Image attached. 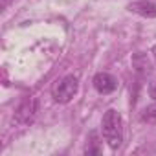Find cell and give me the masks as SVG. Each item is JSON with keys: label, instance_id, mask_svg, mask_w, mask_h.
Listing matches in <instances>:
<instances>
[{"label": "cell", "instance_id": "3", "mask_svg": "<svg viewBox=\"0 0 156 156\" xmlns=\"http://www.w3.org/2000/svg\"><path fill=\"white\" fill-rule=\"evenodd\" d=\"M37 112H39V99L33 96H28L19 103V107L13 114V123L19 127H26L35 119Z\"/></svg>", "mask_w": 156, "mask_h": 156}, {"label": "cell", "instance_id": "2", "mask_svg": "<svg viewBox=\"0 0 156 156\" xmlns=\"http://www.w3.org/2000/svg\"><path fill=\"white\" fill-rule=\"evenodd\" d=\"M77 92H79V79H77V75L68 73L62 79H59L57 85L53 87V99L64 105V103H70L77 96Z\"/></svg>", "mask_w": 156, "mask_h": 156}, {"label": "cell", "instance_id": "7", "mask_svg": "<svg viewBox=\"0 0 156 156\" xmlns=\"http://www.w3.org/2000/svg\"><path fill=\"white\" fill-rule=\"evenodd\" d=\"M140 119H141L143 123L156 125V101H154V103H151V105H147V107L143 108V112H141Z\"/></svg>", "mask_w": 156, "mask_h": 156}, {"label": "cell", "instance_id": "8", "mask_svg": "<svg viewBox=\"0 0 156 156\" xmlns=\"http://www.w3.org/2000/svg\"><path fill=\"white\" fill-rule=\"evenodd\" d=\"M85 152H87V154H99V141H98V134H96V132L90 134V147L87 145Z\"/></svg>", "mask_w": 156, "mask_h": 156}, {"label": "cell", "instance_id": "9", "mask_svg": "<svg viewBox=\"0 0 156 156\" xmlns=\"http://www.w3.org/2000/svg\"><path fill=\"white\" fill-rule=\"evenodd\" d=\"M149 94H151V98L156 101V81L151 83V87H149Z\"/></svg>", "mask_w": 156, "mask_h": 156}, {"label": "cell", "instance_id": "5", "mask_svg": "<svg viewBox=\"0 0 156 156\" xmlns=\"http://www.w3.org/2000/svg\"><path fill=\"white\" fill-rule=\"evenodd\" d=\"M129 11L145 17V19H154L156 17V4H152L151 0H136V2L129 4Z\"/></svg>", "mask_w": 156, "mask_h": 156}, {"label": "cell", "instance_id": "1", "mask_svg": "<svg viewBox=\"0 0 156 156\" xmlns=\"http://www.w3.org/2000/svg\"><path fill=\"white\" fill-rule=\"evenodd\" d=\"M101 132L110 149L114 151L119 149L123 141V121H121V114L116 108H108L105 112L103 121H101Z\"/></svg>", "mask_w": 156, "mask_h": 156}, {"label": "cell", "instance_id": "4", "mask_svg": "<svg viewBox=\"0 0 156 156\" xmlns=\"http://www.w3.org/2000/svg\"><path fill=\"white\" fill-rule=\"evenodd\" d=\"M94 88L99 92V94H103V96H107V94H112L116 88H118V81H116V77L112 75V73H107V72H99V73H96V77H94Z\"/></svg>", "mask_w": 156, "mask_h": 156}, {"label": "cell", "instance_id": "11", "mask_svg": "<svg viewBox=\"0 0 156 156\" xmlns=\"http://www.w3.org/2000/svg\"><path fill=\"white\" fill-rule=\"evenodd\" d=\"M152 57H154V61H156V46L152 48Z\"/></svg>", "mask_w": 156, "mask_h": 156}, {"label": "cell", "instance_id": "6", "mask_svg": "<svg viewBox=\"0 0 156 156\" xmlns=\"http://www.w3.org/2000/svg\"><path fill=\"white\" fill-rule=\"evenodd\" d=\"M132 66H134L140 73H145V72L151 70V64H149V59H147L145 53H136V55L132 57Z\"/></svg>", "mask_w": 156, "mask_h": 156}, {"label": "cell", "instance_id": "10", "mask_svg": "<svg viewBox=\"0 0 156 156\" xmlns=\"http://www.w3.org/2000/svg\"><path fill=\"white\" fill-rule=\"evenodd\" d=\"M13 2H15V0H2V9H8Z\"/></svg>", "mask_w": 156, "mask_h": 156}]
</instances>
